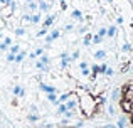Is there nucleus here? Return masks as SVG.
Here are the masks:
<instances>
[{"label":"nucleus","instance_id":"f257e3e1","mask_svg":"<svg viewBox=\"0 0 133 128\" xmlns=\"http://www.w3.org/2000/svg\"><path fill=\"white\" fill-rule=\"evenodd\" d=\"M111 103L118 106L116 115H123L127 118V128H133V71L127 72L120 84L115 86Z\"/></svg>","mask_w":133,"mask_h":128},{"label":"nucleus","instance_id":"f03ea898","mask_svg":"<svg viewBox=\"0 0 133 128\" xmlns=\"http://www.w3.org/2000/svg\"><path fill=\"white\" fill-rule=\"evenodd\" d=\"M41 88H42L45 93H54V91H56L54 86H45V84H41Z\"/></svg>","mask_w":133,"mask_h":128},{"label":"nucleus","instance_id":"7ed1b4c3","mask_svg":"<svg viewBox=\"0 0 133 128\" xmlns=\"http://www.w3.org/2000/svg\"><path fill=\"white\" fill-rule=\"evenodd\" d=\"M14 95H17V96H24V89L20 88V86H15V88H14Z\"/></svg>","mask_w":133,"mask_h":128},{"label":"nucleus","instance_id":"20e7f679","mask_svg":"<svg viewBox=\"0 0 133 128\" xmlns=\"http://www.w3.org/2000/svg\"><path fill=\"white\" fill-rule=\"evenodd\" d=\"M57 37H59V32H57V30H54V32H52V34H51V36H49V37H47V42H51V41H54V39H57Z\"/></svg>","mask_w":133,"mask_h":128},{"label":"nucleus","instance_id":"39448f33","mask_svg":"<svg viewBox=\"0 0 133 128\" xmlns=\"http://www.w3.org/2000/svg\"><path fill=\"white\" fill-rule=\"evenodd\" d=\"M104 56H106L104 51H98V52H94V57H96V59H104Z\"/></svg>","mask_w":133,"mask_h":128},{"label":"nucleus","instance_id":"423d86ee","mask_svg":"<svg viewBox=\"0 0 133 128\" xmlns=\"http://www.w3.org/2000/svg\"><path fill=\"white\" fill-rule=\"evenodd\" d=\"M93 128H118V126L111 125V123H106V125H99V126H93Z\"/></svg>","mask_w":133,"mask_h":128},{"label":"nucleus","instance_id":"0eeeda50","mask_svg":"<svg viewBox=\"0 0 133 128\" xmlns=\"http://www.w3.org/2000/svg\"><path fill=\"white\" fill-rule=\"evenodd\" d=\"M115 32H116V29H115V27H110V29L106 30V34H108L110 37H113V36H115Z\"/></svg>","mask_w":133,"mask_h":128},{"label":"nucleus","instance_id":"6e6552de","mask_svg":"<svg viewBox=\"0 0 133 128\" xmlns=\"http://www.w3.org/2000/svg\"><path fill=\"white\" fill-rule=\"evenodd\" d=\"M52 20H54V17H47V19H45V22H44V25L45 27H49L52 24Z\"/></svg>","mask_w":133,"mask_h":128},{"label":"nucleus","instance_id":"1a4fd4ad","mask_svg":"<svg viewBox=\"0 0 133 128\" xmlns=\"http://www.w3.org/2000/svg\"><path fill=\"white\" fill-rule=\"evenodd\" d=\"M74 106H76V101H74V99H72V101H69L68 105H66V108H68V110H72V108H74Z\"/></svg>","mask_w":133,"mask_h":128},{"label":"nucleus","instance_id":"9d476101","mask_svg":"<svg viewBox=\"0 0 133 128\" xmlns=\"http://www.w3.org/2000/svg\"><path fill=\"white\" fill-rule=\"evenodd\" d=\"M49 101H52L54 105H57V99H56V96L52 95V93H49Z\"/></svg>","mask_w":133,"mask_h":128},{"label":"nucleus","instance_id":"9b49d317","mask_svg":"<svg viewBox=\"0 0 133 128\" xmlns=\"http://www.w3.org/2000/svg\"><path fill=\"white\" fill-rule=\"evenodd\" d=\"M66 111H68L66 105H59V113H66Z\"/></svg>","mask_w":133,"mask_h":128},{"label":"nucleus","instance_id":"f8f14e48","mask_svg":"<svg viewBox=\"0 0 133 128\" xmlns=\"http://www.w3.org/2000/svg\"><path fill=\"white\" fill-rule=\"evenodd\" d=\"M93 41H94V42L98 44V42H101V41H103V37H101L99 34H98V36H94V39H93Z\"/></svg>","mask_w":133,"mask_h":128},{"label":"nucleus","instance_id":"ddd939ff","mask_svg":"<svg viewBox=\"0 0 133 128\" xmlns=\"http://www.w3.org/2000/svg\"><path fill=\"white\" fill-rule=\"evenodd\" d=\"M24 56H25V52H20L19 56L15 57V61H17V63H19V61H22V59H24Z\"/></svg>","mask_w":133,"mask_h":128},{"label":"nucleus","instance_id":"4468645a","mask_svg":"<svg viewBox=\"0 0 133 128\" xmlns=\"http://www.w3.org/2000/svg\"><path fill=\"white\" fill-rule=\"evenodd\" d=\"M36 66H37L39 69H45V64L42 63V61H39V63H36Z\"/></svg>","mask_w":133,"mask_h":128},{"label":"nucleus","instance_id":"2eb2a0df","mask_svg":"<svg viewBox=\"0 0 133 128\" xmlns=\"http://www.w3.org/2000/svg\"><path fill=\"white\" fill-rule=\"evenodd\" d=\"M72 17H76V19H81V12H78V10H76V12H72Z\"/></svg>","mask_w":133,"mask_h":128},{"label":"nucleus","instance_id":"dca6fc26","mask_svg":"<svg viewBox=\"0 0 133 128\" xmlns=\"http://www.w3.org/2000/svg\"><path fill=\"white\" fill-rule=\"evenodd\" d=\"M104 72H106L108 76H113V72H115V71H113V69H110V68H106V71H104Z\"/></svg>","mask_w":133,"mask_h":128},{"label":"nucleus","instance_id":"f3484780","mask_svg":"<svg viewBox=\"0 0 133 128\" xmlns=\"http://www.w3.org/2000/svg\"><path fill=\"white\" fill-rule=\"evenodd\" d=\"M69 61H71L69 57H64V59H62V66H68V64H69Z\"/></svg>","mask_w":133,"mask_h":128},{"label":"nucleus","instance_id":"a211bd4d","mask_svg":"<svg viewBox=\"0 0 133 128\" xmlns=\"http://www.w3.org/2000/svg\"><path fill=\"white\" fill-rule=\"evenodd\" d=\"M41 61H42L44 64H47V63H49V57H47V56H42V59H41Z\"/></svg>","mask_w":133,"mask_h":128},{"label":"nucleus","instance_id":"6ab92c4d","mask_svg":"<svg viewBox=\"0 0 133 128\" xmlns=\"http://www.w3.org/2000/svg\"><path fill=\"white\" fill-rule=\"evenodd\" d=\"M19 49H20L19 46H14V47H12V49H10V51H12V52H19Z\"/></svg>","mask_w":133,"mask_h":128},{"label":"nucleus","instance_id":"aec40b11","mask_svg":"<svg viewBox=\"0 0 133 128\" xmlns=\"http://www.w3.org/2000/svg\"><path fill=\"white\" fill-rule=\"evenodd\" d=\"M99 36H101V37L106 36V29H99Z\"/></svg>","mask_w":133,"mask_h":128},{"label":"nucleus","instance_id":"412c9836","mask_svg":"<svg viewBox=\"0 0 133 128\" xmlns=\"http://www.w3.org/2000/svg\"><path fill=\"white\" fill-rule=\"evenodd\" d=\"M39 20H41V17H39V15H36V17H32V22H36V24H37V22H39Z\"/></svg>","mask_w":133,"mask_h":128},{"label":"nucleus","instance_id":"4be33fe9","mask_svg":"<svg viewBox=\"0 0 133 128\" xmlns=\"http://www.w3.org/2000/svg\"><path fill=\"white\" fill-rule=\"evenodd\" d=\"M29 120H30V122H36L37 116H36V115H29Z\"/></svg>","mask_w":133,"mask_h":128},{"label":"nucleus","instance_id":"5701e85b","mask_svg":"<svg viewBox=\"0 0 133 128\" xmlns=\"http://www.w3.org/2000/svg\"><path fill=\"white\" fill-rule=\"evenodd\" d=\"M89 41H91V36H86V39H84V44H86V46L89 44Z\"/></svg>","mask_w":133,"mask_h":128},{"label":"nucleus","instance_id":"b1692460","mask_svg":"<svg viewBox=\"0 0 133 128\" xmlns=\"http://www.w3.org/2000/svg\"><path fill=\"white\" fill-rule=\"evenodd\" d=\"M41 54H42V49H37L36 52H34V56H41Z\"/></svg>","mask_w":133,"mask_h":128},{"label":"nucleus","instance_id":"393cba45","mask_svg":"<svg viewBox=\"0 0 133 128\" xmlns=\"http://www.w3.org/2000/svg\"><path fill=\"white\" fill-rule=\"evenodd\" d=\"M123 51H130V44H125V46H123Z\"/></svg>","mask_w":133,"mask_h":128},{"label":"nucleus","instance_id":"a878e982","mask_svg":"<svg viewBox=\"0 0 133 128\" xmlns=\"http://www.w3.org/2000/svg\"><path fill=\"white\" fill-rule=\"evenodd\" d=\"M41 7H42V10H47V5H45L44 2H41Z\"/></svg>","mask_w":133,"mask_h":128},{"label":"nucleus","instance_id":"bb28decb","mask_svg":"<svg viewBox=\"0 0 133 128\" xmlns=\"http://www.w3.org/2000/svg\"><path fill=\"white\" fill-rule=\"evenodd\" d=\"M27 2H30V0H27Z\"/></svg>","mask_w":133,"mask_h":128}]
</instances>
